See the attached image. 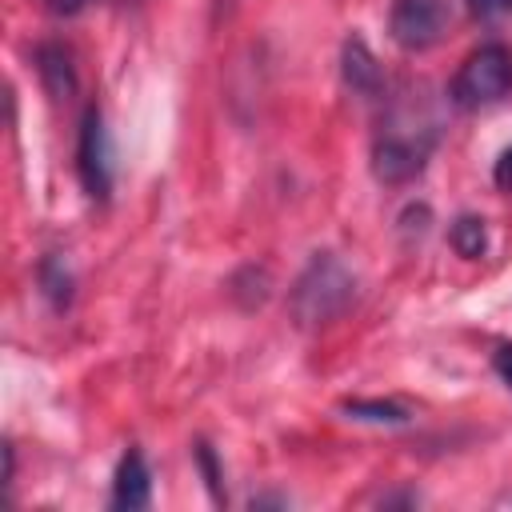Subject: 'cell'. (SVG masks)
<instances>
[{
    "label": "cell",
    "mask_w": 512,
    "mask_h": 512,
    "mask_svg": "<svg viewBox=\"0 0 512 512\" xmlns=\"http://www.w3.org/2000/svg\"><path fill=\"white\" fill-rule=\"evenodd\" d=\"M352 300H356V280L332 252H316L308 260V268L296 276L292 296H288L292 316L304 328H316V324H328V320L344 316Z\"/></svg>",
    "instance_id": "obj_1"
},
{
    "label": "cell",
    "mask_w": 512,
    "mask_h": 512,
    "mask_svg": "<svg viewBox=\"0 0 512 512\" xmlns=\"http://www.w3.org/2000/svg\"><path fill=\"white\" fill-rule=\"evenodd\" d=\"M508 92H512V48L500 40H488L476 52H468L452 76V88H448L452 104L464 112L500 104Z\"/></svg>",
    "instance_id": "obj_2"
},
{
    "label": "cell",
    "mask_w": 512,
    "mask_h": 512,
    "mask_svg": "<svg viewBox=\"0 0 512 512\" xmlns=\"http://www.w3.org/2000/svg\"><path fill=\"white\" fill-rule=\"evenodd\" d=\"M436 144V132L432 128H420V124H400L392 120L376 144H372V172L380 184H408L424 172L428 164V152Z\"/></svg>",
    "instance_id": "obj_3"
},
{
    "label": "cell",
    "mask_w": 512,
    "mask_h": 512,
    "mask_svg": "<svg viewBox=\"0 0 512 512\" xmlns=\"http://www.w3.org/2000/svg\"><path fill=\"white\" fill-rule=\"evenodd\" d=\"M452 28V0H396L388 32L404 52H424Z\"/></svg>",
    "instance_id": "obj_4"
},
{
    "label": "cell",
    "mask_w": 512,
    "mask_h": 512,
    "mask_svg": "<svg viewBox=\"0 0 512 512\" xmlns=\"http://www.w3.org/2000/svg\"><path fill=\"white\" fill-rule=\"evenodd\" d=\"M76 172L92 200H108L112 192V140L104 128L100 108H84L80 116V140H76Z\"/></svg>",
    "instance_id": "obj_5"
},
{
    "label": "cell",
    "mask_w": 512,
    "mask_h": 512,
    "mask_svg": "<svg viewBox=\"0 0 512 512\" xmlns=\"http://www.w3.org/2000/svg\"><path fill=\"white\" fill-rule=\"evenodd\" d=\"M152 500V472H148V460L140 448H128L116 464V476H112V508L116 512H136V508H148Z\"/></svg>",
    "instance_id": "obj_6"
},
{
    "label": "cell",
    "mask_w": 512,
    "mask_h": 512,
    "mask_svg": "<svg viewBox=\"0 0 512 512\" xmlns=\"http://www.w3.org/2000/svg\"><path fill=\"white\" fill-rule=\"evenodd\" d=\"M36 76L52 100H68L76 92V56L60 40L36 44Z\"/></svg>",
    "instance_id": "obj_7"
},
{
    "label": "cell",
    "mask_w": 512,
    "mask_h": 512,
    "mask_svg": "<svg viewBox=\"0 0 512 512\" xmlns=\"http://www.w3.org/2000/svg\"><path fill=\"white\" fill-rule=\"evenodd\" d=\"M340 72H344V84H348L356 96H364V100L380 96V88H384V72H380V64H376L372 48H368L360 36H348V40H344Z\"/></svg>",
    "instance_id": "obj_8"
},
{
    "label": "cell",
    "mask_w": 512,
    "mask_h": 512,
    "mask_svg": "<svg viewBox=\"0 0 512 512\" xmlns=\"http://www.w3.org/2000/svg\"><path fill=\"white\" fill-rule=\"evenodd\" d=\"M36 284H40V292L48 296V304H52L56 312H64V308L72 304V272H68V264H64L60 252H48V256L36 264Z\"/></svg>",
    "instance_id": "obj_9"
},
{
    "label": "cell",
    "mask_w": 512,
    "mask_h": 512,
    "mask_svg": "<svg viewBox=\"0 0 512 512\" xmlns=\"http://www.w3.org/2000/svg\"><path fill=\"white\" fill-rule=\"evenodd\" d=\"M448 244L456 248V256H464V260H480L484 248H488V228H484V220L472 216V212L456 216L452 228H448Z\"/></svg>",
    "instance_id": "obj_10"
},
{
    "label": "cell",
    "mask_w": 512,
    "mask_h": 512,
    "mask_svg": "<svg viewBox=\"0 0 512 512\" xmlns=\"http://www.w3.org/2000/svg\"><path fill=\"white\" fill-rule=\"evenodd\" d=\"M352 420H372V424H408L412 412L396 400H344L340 404Z\"/></svg>",
    "instance_id": "obj_11"
},
{
    "label": "cell",
    "mask_w": 512,
    "mask_h": 512,
    "mask_svg": "<svg viewBox=\"0 0 512 512\" xmlns=\"http://www.w3.org/2000/svg\"><path fill=\"white\" fill-rule=\"evenodd\" d=\"M196 464H200V476H204V484H208V492H212V500L216 504H224V484H220V464H216V452H212V444H196Z\"/></svg>",
    "instance_id": "obj_12"
},
{
    "label": "cell",
    "mask_w": 512,
    "mask_h": 512,
    "mask_svg": "<svg viewBox=\"0 0 512 512\" xmlns=\"http://www.w3.org/2000/svg\"><path fill=\"white\" fill-rule=\"evenodd\" d=\"M468 4H472V12L480 20H496V16H508L512 12V0H468Z\"/></svg>",
    "instance_id": "obj_13"
},
{
    "label": "cell",
    "mask_w": 512,
    "mask_h": 512,
    "mask_svg": "<svg viewBox=\"0 0 512 512\" xmlns=\"http://www.w3.org/2000/svg\"><path fill=\"white\" fill-rule=\"evenodd\" d=\"M492 180H496V188H500V192H508V196H512V148H504V152H500V160H496V168H492Z\"/></svg>",
    "instance_id": "obj_14"
},
{
    "label": "cell",
    "mask_w": 512,
    "mask_h": 512,
    "mask_svg": "<svg viewBox=\"0 0 512 512\" xmlns=\"http://www.w3.org/2000/svg\"><path fill=\"white\" fill-rule=\"evenodd\" d=\"M52 16H76V12H84L92 0H40Z\"/></svg>",
    "instance_id": "obj_15"
},
{
    "label": "cell",
    "mask_w": 512,
    "mask_h": 512,
    "mask_svg": "<svg viewBox=\"0 0 512 512\" xmlns=\"http://www.w3.org/2000/svg\"><path fill=\"white\" fill-rule=\"evenodd\" d=\"M492 364H496V372H500V376H504V380L512 384V344H500V348H496V360H492Z\"/></svg>",
    "instance_id": "obj_16"
}]
</instances>
